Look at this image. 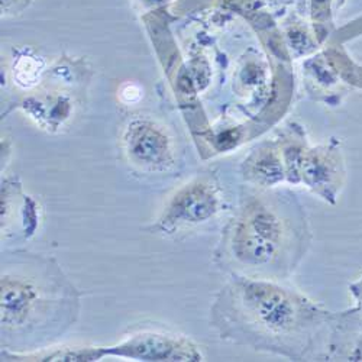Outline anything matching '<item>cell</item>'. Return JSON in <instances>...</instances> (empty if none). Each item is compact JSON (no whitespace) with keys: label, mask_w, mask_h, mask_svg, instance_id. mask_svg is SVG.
Returning a JSON list of instances; mask_svg holds the SVG:
<instances>
[{"label":"cell","mask_w":362,"mask_h":362,"mask_svg":"<svg viewBox=\"0 0 362 362\" xmlns=\"http://www.w3.org/2000/svg\"><path fill=\"white\" fill-rule=\"evenodd\" d=\"M334 316L276 280L233 274L214 298L210 326L239 346L290 361H325Z\"/></svg>","instance_id":"6da1fadb"},{"label":"cell","mask_w":362,"mask_h":362,"mask_svg":"<svg viewBox=\"0 0 362 362\" xmlns=\"http://www.w3.org/2000/svg\"><path fill=\"white\" fill-rule=\"evenodd\" d=\"M312 233L297 196L245 186L222 230L215 262L230 276L280 280L306 255Z\"/></svg>","instance_id":"7a4b0ae2"},{"label":"cell","mask_w":362,"mask_h":362,"mask_svg":"<svg viewBox=\"0 0 362 362\" xmlns=\"http://www.w3.org/2000/svg\"><path fill=\"white\" fill-rule=\"evenodd\" d=\"M78 293L52 258L13 252L2 258V346L34 352L77 320Z\"/></svg>","instance_id":"3957f363"},{"label":"cell","mask_w":362,"mask_h":362,"mask_svg":"<svg viewBox=\"0 0 362 362\" xmlns=\"http://www.w3.org/2000/svg\"><path fill=\"white\" fill-rule=\"evenodd\" d=\"M223 206L218 177L214 173L197 174L168 199L153 229L164 235L186 232L216 219Z\"/></svg>","instance_id":"277c9868"},{"label":"cell","mask_w":362,"mask_h":362,"mask_svg":"<svg viewBox=\"0 0 362 362\" xmlns=\"http://www.w3.org/2000/svg\"><path fill=\"white\" fill-rule=\"evenodd\" d=\"M120 149L128 164L146 174H163L177 164V142L161 120L135 115L120 131Z\"/></svg>","instance_id":"5b68a950"},{"label":"cell","mask_w":362,"mask_h":362,"mask_svg":"<svg viewBox=\"0 0 362 362\" xmlns=\"http://www.w3.org/2000/svg\"><path fill=\"white\" fill-rule=\"evenodd\" d=\"M102 352L138 361H203L200 346L190 338L157 327L135 330Z\"/></svg>","instance_id":"8992f818"},{"label":"cell","mask_w":362,"mask_h":362,"mask_svg":"<svg viewBox=\"0 0 362 362\" xmlns=\"http://www.w3.org/2000/svg\"><path fill=\"white\" fill-rule=\"evenodd\" d=\"M346 181V167L341 144L332 139L305 151L300 167V185L329 204H337Z\"/></svg>","instance_id":"52a82bcc"},{"label":"cell","mask_w":362,"mask_h":362,"mask_svg":"<svg viewBox=\"0 0 362 362\" xmlns=\"http://www.w3.org/2000/svg\"><path fill=\"white\" fill-rule=\"evenodd\" d=\"M240 175L248 186L276 189L286 181V167L279 139H265L252 148L240 165Z\"/></svg>","instance_id":"ba28073f"},{"label":"cell","mask_w":362,"mask_h":362,"mask_svg":"<svg viewBox=\"0 0 362 362\" xmlns=\"http://www.w3.org/2000/svg\"><path fill=\"white\" fill-rule=\"evenodd\" d=\"M34 0H2V16H16L33 5Z\"/></svg>","instance_id":"9c48e42d"},{"label":"cell","mask_w":362,"mask_h":362,"mask_svg":"<svg viewBox=\"0 0 362 362\" xmlns=\"http://www.w3.org/2000/svg\"><path fill=\"white\" fill-rule=\"evenodd\" d=\"M349 293L355 300V308L362 312V277L349 286Z\"/></svg>","instance_id":"30bf717a"},{"label":"cell","mask_w":362,"mask_h":362,"mask_svg":"<svg viewBox=\"0 0 362 362\" xmlns=\"http://www.w3.org/2000/svg\"><path fill=\"white\" fill-rule=\"evenodd\" d=\"M262 2L274 11H280V9H286L287 6L293 5L294 0H262Z\"/></svg>","instance_id":"8fae6325"},{"label":"cell","mask_w":362,"mask_h":362,"mask_svg":"<svg viewBox=\"0 0 362 362\" xmlns=\"http://www.w3.org/2000/svg\"><path fill=\"white\" fill-rule=\"evenodd\" d=\"M138 2L144 8H156L158 5H163V4L168 2V0H138Z\"/></svg>","instance_id":"7c38bea8"}]
</instances>
